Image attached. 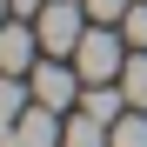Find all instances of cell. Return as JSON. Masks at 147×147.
I'll return each instance as SVG.
<instances>
[{
    "label": "cell",
    "mask_w": 147,
    "mask_h": 147,
    "mask_svg": "<svg viewBox=\"0 0 147 147\" xmlns=\"http://www.w3.org/2000/svg\"><path fill=\"white\" fill-rule=\"evenodd\" d=\"M120 34H127V47H140V54H147V0H134V13L120 20Z\"/></svg>",
    "instance_id": "cell-9"
},
{
    "label": "cell",
    "mask_w": 147,
    "mask_h": 147,
    "mask_svg": "<svg viewBox=\"0 0 147 147\" xmlns=\"http://www.w3.org/2000/svg\"><path fill=\"white\" fill-rule=\"evenodd\" d=\"M40 7H47V0H13V13H20V20H34Z\"/></svg>",
    "instance_id": "cell-11"
},
{
    "label": "cell",
    "mask_w": 147,
    "mask_h": 147,
    "mask_svg": "<svg viewBox=\"0 0 147 147\" xmlns=\"http://www.w3.org/2000/svg\"><path fill=\"white\" fill-rule=\"evenodd\" d=\"M127 107H134V100L120 94V80H100V87H87V94H80V114H94V120H107V127H114V120L127 114Z\"/></svg>",
    "instance_id": "cell-6"
},
{
    "label": "cell",
    "mask_w": 147,
    "mask_h": 147,
    "mask_svg": "<svg viewBox=\"0 0 147 147\" xmlns=\"http://www.w3.org/2000/svg\"><path fill=\"white\" fill-rule=\"evenodd\" d=\"M127 54H134V47H127V34H114L107 20H100V27H87V34H80L74 67H80V80H87V87H100V80H120Z\"/></svg>",
    "instance_id": "cell-1"
},
{
    "label": "cell",
    "mask_w": 147,
    "mask_h": 147,
    "mask_svg": "<svg viewBox=\"0 0 147 147\" xmlns=\"http://www.w3.org/2000/svg\"><path fill=\"white\" fill-rule=\"evenodd\" d=\"M40 54H47V47H40V27L13 13V27L0 34V67H7V74H34V60H40Z\"/></svg>",
    "instance_id": "cell-5"
},
{
    "label": "cell",
    "mask_w": 147,
    "mask_h": 147,
    "mask_svg": "<svg viewBox=\"0 0 147 147\" xmlns=\"http://www.w3.org/2000/svg\"><path fill=\"white\" fill-rule=\"evenodd\" d=\"M114 147H147V107H127L114 120Z\"/></svg>",
    "instance_id": "cell-8"
},
{
    "label": "cell",
    "mask_w": 147,
    "mask_h": 147,
    "mask_svg": "<svg viewBox=\"0 0 147 147\" xmlns=\"http://www.w3.org/2000/svg\"><path fill=\"white\" fill-rule=\"evenodd\" d=\"M27 80H34V100H40V107H54V114H67V107H74V100L87 94L80 67H67V54H40Z\"/></svg>",
    "instance_id": "cell-2"
},
{
    "label": "cell",
    "mask_w": 147,
    "mask_h": 147,
    "mask_svg": "<svg viewBox=\"0 0 147 147\" xmlns=\"http://www.w3.org/2000/svg\"><path fill=\"white\" fill-rule=\"evenodd\" d=\"M120 94H127L134 107H147V54H140V47L127 54V67H120Z\"/></svg>",
    "instance_id": "cell-7"
},
{
    "label": "cell",
    "mask_w": 147,
    "mask_h": 147,
    "mask_svg": "<svg viewBox=\"0 0 147 147\" xmlns=\"http://www.w3.org/2000/svg\"><path fill=\"white\" fill-rule=\"evenodd\" d=\"M87 13L114 27V20H127V13H134V0H87Z\"/></svg>",
    "instance_id": "cell-10"
},
{
    "label": "cell",
    "mask_w": 147,
    "mask_h": 147,
    "mask_svg": "<svg viewBox=\"0 0 147 147\" xmlns=\"http://www.w3.org/2000/svg\"><path fill=\"white\" fill-rule=\"evenodd\" d=\"M60 140H67V120H60L54 107H40V100L7 127V147H60Z\"/></svg>",
    "instance_id": "cell-4"
},
{
    "label": "cell",
    "mask_w": 147,
    "mask_h": 147,
    "mask_svg": "<svg viewBox=\"0 0 147 147\" xmlns=\"http://www.w3.org/2000/svg\"><path fill=\"white\" fill-rule=\"evenodd\" d=\"M34 27H40L47 54H67L74 60V47H80V34H87V0H47V7L34 13Z\"/></svg>",
    "instance_id": "cell-3"
}]
</instances>
